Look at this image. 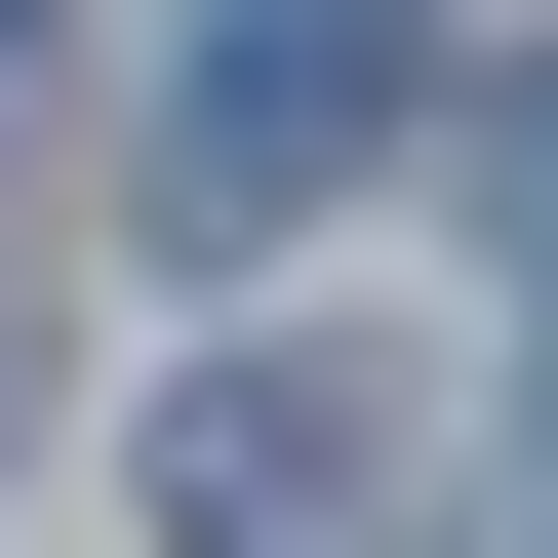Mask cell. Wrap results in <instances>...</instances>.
Wrapping results in <instances>:
<instances>
[{"instance_id":"3957f363","label":"cell","mask_w":558,"mask_h":558,"mask_svg":"<svg viewBox=\"0 0 558 558\" xmlns=\"http://www.w3.org/2000/svg\"><path fill=\"white\" fill-rule=\"evenodd\" d=\"M519 199H558V120H519Z\"/></svg>"},{"instance_id":"6da1fadb","label":"cell","mask_w":558,"mask_h":558,"mask_svg":"<svg viewBox=\"0 0 558 558\" xmlns=\"http://www.w3.org/2000/svg\"><path fill=\"white\" fill-rule=\"evenodd\" d=\"M160 558H478V399L279 319V360H199V399H160Z\"/></svg>"},{"instance_id":"7a4b0ae2","label":"cell","mask_w":558,"mask_h":558,"mask_svg":"<svg viewBox=\"0 0 558 558\" xmlns=\"http://www.w3.org/2000/svg\"><path fill=\"white\" fill-rule=\"evenodd\" d=\"M399 160V0H160V240H319Z\"/></svg>"},{"instance_id":"277c9868","label":"cell","mask_w":558,"mask_h":558,"mask_svg":"<svg viewBox=\"0 0 558 558\" xmlns=\"http://www.w3.org/2000/svg\"><path fill=\"white\" fill-rule=\"evenodd\" d=\"M0 40H40V0H0Z\"/></svg>"}]
</instances>
